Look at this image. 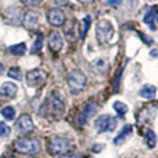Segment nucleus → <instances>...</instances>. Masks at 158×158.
<instances>
[{"instance_id": "nucleus-24", "label": "nucleus", "mask_w": 158, "mask_h": 158, "mask_svg": "<svg viewBox=\"0 0 158 158\" xmlns=\"http://www.w3.org/2000/svg\"><path fill=\"white\" fill-rule=\"evenodd\" d=\"M83 23H84V28L81 31V39H85L87 31H89V28L91 26V17L90 15H86L85 18H84V20H83Z\"/></svg>"}, {"instance_id": "nucleus-3", "label": "nucleus", "mask_w": 158, "mask_h": 158, "mask_svg": "<svg viewBox=\"0 0 158 158\" xmlns=\"http://www.w3.org/2000/svg\"><path fill=\"white\" fill-rule=\"evenodd\" d=\"M47 107H48V111L52 114L54 118H60L64 111H65V103L63 98L60 97V94L57 91H53L50 97L47 99Z\"/></svg>"}, {"instance_id": "nucleus-31", "label": "nucleus", "mask_w": 158, "mask_h": 158, "mask_svg": "<svg viewBox=\"0 0 158 158\" xmlns=\"http://www.w3.org/2000/svg\"><path fill=\"white\" fill-rule=\"evenodd\" d=\"M77 1H79L80 4H84V5H87V4H91V2H93L94 0H77Z\"/></svg>"}, {"instance_id": "nucleus-27", "label": "nucleus", "mask_w": 158, "mask_h": 158, "mask_svg": "<svg viewBox=\"0 0 158 158\" xmlns=\"http://www.w3.org/2000/svg\"><path fill=\"white\" fill-rule=\"evenodd\" d=\"M106 1H107V4L112 7H117L119 4L122 2V0H106Z\"/></svg>"}, {"instance_id": "nucleus-30", "label": "nucleus", "mask_w": 158, "mask_h": 158, "mask_svg": "<svg viewBox=\"0 0 158 158\" xmlns=\"http://www.w3.org/2000/svg\"><path fill=\"white\" fill-rule=\"evenodd\" d=\"M54 1H56L57 5H61V6H64V5H67V4H69L67 0H54Z\"/></svg>"}, {"instance_id": "nucleus-13", "label": "nucleus", "mask_w": 158, "mask_h": 158, "mask_svg": "<svg viewBox=\"0 0 158 158\" xmlns=\"http://www.w3.org/2000/svg\"><path fill=\"white\" fill-rule=\"evenodd\" d=\"M17 92H18V86L11 81L4 83L0 87V94L6 97V98H13V97H15Z\"/></svg>"}, {"instance_id": "nucleus-16", "label": "nucleus", "mask_w": 158, "mask_h": 158, "mask_svg": "<svg viewBox=\"0 0 158 158\" xmlns=\"http://www.w3.org/2000/svg\"><path fill=\"white\" fill-rule=\"evenodd\" d=\"M156 92H157V89L153 85L148 84V85L143 86V87L140 89L139 94H140V97H143V98L150 99V100H151V99H153L156 97Z\"/></svg>"}, {"instance_id": "nucleus-4", "label": "nucleus", "mask_w": 158, "mask_h": 158, "mask_svg": "<svg viewBox=\"0 0 158 158\" xmlns=\"http://www.w3.org/2000/svg\"><path fill=\"white\" fill-rule=\"evenodd\" d=\"M114 30L109 20H100L96 27V38L99 44H106L112 39Z\"/></svg>"}, {"instance_id": "nucleus-7", "label": "nucleus", "mask_w": 158, "mask_h": 158, "mask_svg": "<svg viewBox=\"0 0 158 158\" xmlns=\"http://www.w3.org/2000/svg\"><path fill=\"white\" fill-rule=\"evenodd\" d=\"M46 77V72H44L40 69H34V70H31L26 73V84L31 87L39 86L45 81Z\"/></svg>"}, {"instance_id": "nucleus-9", "label": "nucleus", "mask_w": 158, "mask_h": 158, "mask_svg": "<svg viewBox=\"0 0 158 158\" xmlns=\"http://www.w3.org/2000/svg\"><path fill=\"white\" fill-rule=\"evenodd\" d=\"M39 19L40 15L38 12H35V11H27V12H25L24 18H23V25L27 30H34L35 27L39 25Z\"/></svg>"}, {"instance_id": "nucleus-10", "label": "nucleus", "mask_w": 158, "mask_h": 158, "mask_svg": "<svg viewBox=\"0 0 158 158\" xmlns=\"http://www.w3.org/2000/svg\"><path fill=\"white\" fill-rule=\"evenodd\" d=\"M17 127L23 133H28L34 130V124L32 122V118L28 114H21L17 122Z\"/></svg>"}, {"instance_id": "nucleus-22", "label": "nucleus", "mask_w": 158, "mask_h": 158, "mask_svg": "<svg viewBox=\"0 0 158 158\" xmlns=\"http://www.w3.org/2000/svg\"><path fill=\"white\" fill-rule=\"evenodd\" d=\"M113 109H114V111L117 112L120 117H123L126 112H127V110H129V107L124 103H122V102H116L113 104Z\"/></svg>"}, {"instance_id": "nucleus-1", "label": "nucleus", "mask_w": 158, "mask_h": 158, "mask_svg": "<svg viewBox=\"0 0 158 158\" xmlns=\"http://www.w3.org/2000/svg\"><path fill=\"white\" fill-rule=\"evenodd\" d=\"M71 143L66 138L53 137L47 142V151L51 156H60L65 155L71 150Z\"/></svg>"}, {"instance_id": "nucleus-5", "label": "nucleus", "mask_w": 158, "mask_h": 158, "mask_svg": "<svg viewBox=\"0 0 158 158\" xmlns=\"http://www.w3.org/2000/svg\"><path fill=\"white\" fill-rule=\"evenodd\" d=\"M67 84L73 94H77L80 91L84 90L86 85V77L85 74L80 70H73L72 72L67 77Z\"/></svg>"}, {"instance_id": "nucleus-2", "label": "nucleus", "mask_w": 158, "mask_h": 158, "mask_svg": "<svg viewBox=\"0 0 158 158\" xmlns=\"http://www.w3.org/2000/svg\"><path fill=\"white\" fill-rule=\"evenodd\" d=\"M14 148L20 153L32 155V153H37V152L40 151V143L39 140L35 138L24 137V138L18 139L14 143Z\"/></svg>"}, {"instance_id": "nucleus-17", "label": "nucleus", "mask_w": 158, "mask_h": 158, "mask_svg": "<svg viewBox=\"0 0 158 158\" xmlns=\"http://www.w3.org/2000/svg\"><path fill=\"white\" fill-rule=\"evenodd\" d=\"M76 31H77V21H76V20H72V21L70 23V25L67 27H65V30H64L66 39L69 40V41H71V43H73V41L76 40V34H77Z\"/></svg>"}, {"instance_id": "nucleus-6", "label": "nucleus", "mask_w": 158, "mask_h": 158, "mask_svg": "<svg viewBox=\"0 0 158 158\" xmlns=\"http://www.w3.org/2000/svg\"><path fill=\"white\" fill-rule=\"evenodd\" d=\"M94 126L98 133H103L105 131H113L117 126V119L111 117L110 114H102L96 119Z\"/></svg>"}, {"instance_id": "nucleus-8", "label": "nucleus", "mask_w": 158, "mask_h": 158, "mask_svg": "<svg viewBox=\"0 0 158 158\" xmlns=\"http://www.w3.org/2000/svg\"><path fill=\"white\" fill-rule=\"evenodd\" d=\"M47 20L52 26H63L66 20L65 13L60 8H57V7L51 8L47 13Z\"/></svg>"}, {"instance_id": "nucleus-29", "label": "nucleus", "mask_w": 158, "mask_h": 158, "mask_svg": "<svg viewBox=\"0 0 158 158\" xmlns=\"http://www.w3.org/2000/svg\"><path fill=\"white\" fill-rule=\"evenodd\" d=\"M150 56L153 58H157L158 59V48H153L152 51H150Z\"/></svg>"}, {"instance_id": "nucleus-20", "label": "nucleus", "mask_w": 158, "mask_h": 158, "mask_svg": "<svg viewBox=\"0 0 158 158\" xmlns=\"http://www.w3.org/2000/svg\"><path fill=\"white\" fill-rule=\"evenodd\" d=\"M43 34L41 33H37V39L34 41V44L32 45L31 48V53H38L39 51H41L43 48Z\"/></svg>"}, {"instance_id": "nucleus-32", "label": "nucleus", "mask_w": 158, "mask_h": 158, "mask_svg": "<svg viewBox=\"0 0 158 158\" xmlns=\"http://www.w3.org/2000/svg\"><path fill=\"white\" fill-rule=\"evenodd\" d=\"M60 158H80L79 156H64V157H60Z\"/></svg>"}, {"instance_id": "nucleus-19", "label": "nucleus", "mask_w": 158, "mask_h": 158, "mask_svg": "<svg viewBox=\"0 0 158 158\" xmlns=\"http://www.w3.org/2000/svg\"><path fill=\"white\" fill-rule=\"evenodd\" d=\"M145 140H146V144L150 149H153L156 144H157V136L156 133L152 131V130H148L146 131V136H145Z\"/></svg>"}, {"instance_id": "nucleus-15", "label": "nucleus", "mask_w": 158, "mask_h": 158, "mask_svg": "<svg viewBox=\"0 0 158 158\" xmlns=\"http://www.w3.org/2000/svg\"><path fill=\"white\" fill-rule=\"evenodd\" d=\"M157 12L158 10L157 8H152L151 11H149L148 13L145 14L144 17V23L148 25V26L151 28L152 31H156V18H157Z\"/></svg>"}, {"instance_id": "nucleus-28", "label": "nucleus", "mask_w": 158, "mask_h": 158, "mask_svg": "<svg viewBox=\"0 0 158 158\" xmlns=\"http://www.w3.org/2000/svg\"><path fill=\"white\" fill-rule=\"evenodd\" d=\"M103 149H104V145H103V144H94V145H93L92 151L97 153V152H100V151H102Z\"/></svg>"}, {"instance_id": "nucleus-26", "label": "nucleus", "mask_w": 158, "mask_h": 158, "mask_svg": "<svg viewBox=\"0 0 158 158\" xmlns=\"http://www.w3.org/2000/svg\"><path fill=\"white\" fill-rule=\"evenodd\" d=\"M43 0H21V2L25 5V6H37L39 5Z\"/></svg>"}, {"instance_id": "nucleus-12", "label": "nucleus", "mask_w": 158, "mask_h": 158, "mask_svg": "<svg viewBox=\"0 0 158 158\" xmlns=\"http://www.w3.org/2000/svg\"><path fill=\"white\" fill-rule=\"evenodd\" d=\"M63 38L59 32L52 31L48 35V47L52 50L53 52H59L63 48Z\"/></svg>"}, {"instance_id": "nucleus-18", "label": "nucleus", "mask_w": 158, "mask_h": 158, "mask_svg": "<svg viewBox=\"0 0 158 158\" xmlns=\"http://www.w3.org/2000/svg\"><path fill=\"white\" fill-rule=\"evenodd\" d=\"M8 51L14 54V56H23L26 52V45L25 43H20V44H15L12 46L8 47Z\"/></svg>"}, {"instance_id": "nucleus-23", "label": "nucleus", "mask_w": 158, "mask_h": 158, "mask_svg": "<svg viewBox=\"0 0 158 158\" xmlns=\"http://www.w3.org/2000/svg\"><path fill=\"white\" fill-rule=\"evenodd\" d=\"M7 76L10 78L15 79V80H20L21 79V71H20L19 67H11L7 72Z\"/></svg>"}, {"instance_id": "nucleus-11", "label": "nucleus", "mask_w": 158, "mask_h": 158, "mask_svg": "<svg viewBox=\"0 0 158 158\" xmlns=\"http://www.w3.org/2000/svg\"><path fill=\"white\" fill-rule=\"evenodd\" d=\"M97 109H98V105H97L96 103H93V102L89 103V104L84 107L81 114L79 116V124H80V125H84L89 119L94 116V113L97 112Z\"/></svg>"}, {"instance_id": "nucleus-34", "label": "nucleus", "mask_w": 158, "mask_h": 158, "mask_svg": "<svg viewBox=\"0 0 158 158\" xmlns=\"http://www.w3.org/2000/svg\"><path fill=\"white\" fill-rule=\"evenodd\" d=\"M26 158H33V157H26Z\"/></svg>"}, {"instance_id": "nucleus-14", "label": "nucleus", "mask_w": 158, "mask_h": 158, "mask_svg": "<svg viewBox=\"0 0 158 158\" xmlns=\"http://www.w3.org/2000/svg\"><path fill=\"white\" fill-rule=\"evenodd\" d=\"M132 135V126L131 125H125L123 127V130L119 132V135L113 139V144L114 145H123L127 139L131 137Z\"/></svg>"}, {"instance_id": "nucleus-21", "label": "nucleus", "mask_w": 158, "mask_h": 158, "mask_svg": "<svg viewBox=\"0 0 158 158\" xmlns=\"http://www.w3.org/2000/svg\"><path fill=\"white\" fill-rule=\"evenodd\" d=\"M1 114L7 120H13L14 117H15V110H14L12 106H6V107H4L1 110Z\"/></svg>"}, {"instance_id": "nucleus-33", "label": "nucleus", "mask_w": 158, "mask_h": 158, "mask_svg": "<svg viewBox=\"0 0 158 158\" xmlns=\"http://www.w3.org/2000/svg\"><path fill=\"white\" fill-rule=\"evenodd\" d=\"M2 71H4V65H2L1 63H0V74L2 73Z\"/></svg>"}, {"instance_id": "nucleus-25", "label": "nucleus", "mask_w": 158, "mask_h": 158, "mask_svg": "<svg viewBox=\"0 0 158 158\" xmlns=\"http://www.w3.org/2000/svg\"><path fill=\"white\" fill-rule=\"evenodd\" d=\"M10 132H11L10 126L4 122H0V137H7L10 135Z\"/></svg>"}]
</instances>
